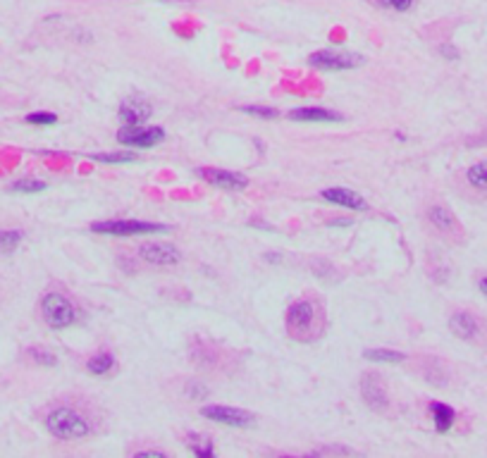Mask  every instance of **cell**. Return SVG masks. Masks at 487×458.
Here are the masks:
<instances>
[{"label": "cell", "instance_id": "cell-1", "mask_svg": "<svg viewBox=\"0 0 487 458\" xmlns=\"http://www.w3.org/2000/svg\"><path fill=\"white\" fill-rule=\"evenodd\" d=\"M287 332L289 337H294L296 342L313 344L323 337L325 332V310L323 303L311 296L291 301V306L287 308Z\"/></svg>", "mask_w": 487, "mask_h": 458}, {"label": "cell", "instance_id": "cell-2", "mask_svg": "<svg viewBox=\"0 0 487 458\" xmlns=\"http://www.w3.org/2000/svg\"><path fill=\"white\" fill-rule=\"evenodd\" d=\"M46 430L55 439L79 441V439H86L91 432H94V425H91V420L81 411H77V408L58 406L46 416Z\"/></svg>", "mask_w": 487, "mask_h": 458}, {"label": "cell", "instance_id": "cell-3", "mask_svg": "<svg viewBox=\"0 0 487 458\" xmlns=\"http://www.w3.org/2000/svg\"><path fill=\"white\" fill-rule=\"evenodd\" d=\"M41 308V317L51 330H65V327L74 325L79 317L77 312V306L67 299L65 294L60 292H48L46 296L41 299L39 303Z\"/></svg>", "mask_w": 487, "mask_h": 458}, {"label": "cell", "instance_id": "cell-4", "mask_svg": "<svg viewBox=\"0 0 487 458\" xmlns=\"http://www.w3.org/2000/svg\"><path fill=\"white\" fill-rule=\"evenodd\" d=\"M91 229L99 234H115V236H137V234H155V231H167L170 227L160 222H144V220H103L94 222Z\"/></svg>", "mask_w": 487, "mask_h": 458}, {"label": "cell", "instance_id": "cell-5", "mask_svg": "<svg viewBox=\"0 0 487 458\" xmlns=\"http://www.w3.org/2000/svg\"><path fill=\"white\" fill-rule=\"evenodd\" d=\"M427 222H430L437 234H440L442 239H447L449 244H463V241H466V229H463L459 218L447 206H432L427 210Z\"/></svg>", "mask_w": 487, "mask_h": 458}, {"label": "cell", "instance_id": "cell-6", "mask_svg": "<svg viewBox=\"0 0 487 458\" xmlns=\"http://www.w3.org/2000/svg\"><path fill=\"white\" fill-rule=\"evenodd\" d=\"M117 141L132 148H153L165 141L162 127H144V125H122L117 132Z\"/></svg>", "mask_w": 487, "mask_h": 458}, {"label": "cell", "instance_id": "cell-7", "mask_svg": "<svg viewBox=\"0 0 487 458\" xmlns=\"http://www.w3.org/2000/svg\"><path fill=\"white\" fill-rule=\"evenodd\" d=\"M308 64L323 72H342V69H356L364 64V58L356 53H344V51H318L308 58Z\"/></svg>", "mask_w": 487, "mask_h": 458}, {"label": "cell", "instance_id": "cell-8", "mask_svg": "<svg viewBox=\"0 0 487 458\" xmlns=\"http://www.w3.org/2000/svg\"><path fill=\"white\" fill-rule=\"evenodd\" d=\"M201 416L213 420V423L230 425V428H251V425H256V416L253 413L232 406H203Z\"/></svg>", "mask_w": 487, "mask_h": 458}, {"label": "cell", "instance_id": "cell-9", "mask_svg": "<svg viewBox=\"0 0 487 458\" xmlns=\"http://www.w3.org/2000/svg\"><path fill=\"white\" fill-rule=\"evenodd\" d=\"M359 389H361V396H364L366 406L370 408V411H377V413L387 411L389 396H387V387H385V382H382L380 375L366 373L364 377H361Z\"/></svg>", "mask_w": 487, "mask_h": 458}, {"label": "cell", "instance_id": "cell-10", "mask_svg": "<svg viewBox=\"0 0 487 458\" xmlns=\"http://www.w3.org/2000/svg\"><path fill=\"white\" fill-rule=\"evenodd\" d=\"M449 330H452L454 337L463 339V342H480L485 332V325L478 315H473V312L456 310L449 317Z\"/></svg>", "mask_w": 487, "mask_h": 458}, {"label": "cell", "instance_id": "cell-11", "mask_svg": "<svg viewBox=\"0 0 487 458\" xmlns=\"http://www.w3.org/2000/svg\"><path fill=\"white\" fill-rule=\"evenodd\" d=\"M196 175L208 182L210 186L223 188V191H244L248 186V179L239 175V172L218 170V167H201V170H196Z\"/></svg>", "mask_w": 487, "mask_h": 458}, {"label": "cell", "instance_id": "cell-12", "mask_svg": "<svg viewBox=\"0 0 487 458\" xmlns=\"http://www.w3.org/2000/svg\"><path fill=\"white\" fill-rule=\"evenodd\" d=\"M139 256L144 258L148 265L155 267H172L182 261V253L172 244H160V241H148V244L139 246Z\"/></svg>", "mask_w": 487, "mask_h": 458}, {"label": "cell", "instance_id": "cell-13", "mask_svg": "<svg viewBox=\"0 0 487 458\" xmlns=\"http://www.w3.org/2000/svg\"><path fill=\"white\" fill-rule=\"evenodd\" d=\"M323 198H325L327 203H334V206H342V208L368 210V203L364 201V198H361L356 191H351V188H344V186L325 188V191H323Z\"/></svg>", "mask_w": 487, "mask_h": 458}, {"label": "cell", "instance_id": "cell-14", "mask_svg": "<svg viewBox=\"0 0 487 458\" xmlns=\"http://www.w3.org/2000/svg\"><path fill=\"white\" fill-rule=\"evenodd\" d=\"M151 105L142 98H129L120 105V120L122 125H144V120H148Z\"/></svg>", "mask_w": 487, "mask_h": 458}, {"label": "cell", "instance_id": "cell-15", "mask_svg": "<svg viewBox=\"0 0 487 458\" xmlns=\"http://www.w3.org/2000/svg\"><path fill=\"white\" fill-rule=\"evenodd\" d=\"M289 120L294 122H339L342 115L334 110H325V107H299V110L289 112Z\"/></svg>", "mask_w": 487, "mask_h": 458}, {"label": "cell", "instance_id": "cell-16", "mask_svg": "<svg viewBox=\"0 0 487 458\" xmlns=\"http://www.w3.org/2000/svg\"><path fill=\"white\" fill-rule=\"evenodd\" d=\"M430 413H432V420H435V428L437 432H449L454 428V420H456V411L452 406L442 401H432L430 403Z\"/></svg>", "mask_w": 487, "mask_h": 458}, {"label": "cell", "instance_id": "cell-17", "mask_svg": "<svg viewBox=\"0 0 487 458\" xmlns=\"http://www.w3.org/2000/svg\"><path fill=\"white\" fill-rule=\"evenodd\" d=\"M466 182L470 188H475L478 193L487 196V160H480V163L470 165L466 170Z\"/></svg>", "mask_w": 487, "mask_h": 458}, {"label": "cell", "instance_id": "cell-18", "mask_svg": "<svg viewBox=\"0 0 487 458\" xmlns=\"http://www.w3.org/2000/svg\"><path fill=\"white\" fill-rule=\"evenodd\" d=\"M112 368H115V355L108 353V351L96 353L94 358H89V363H86V370H89L91 375H96V377L108 375Z\"/></svg>", "mask_w": 487, "mask_h": 458}, {"label": "cell", "instance_id": "cell-19", "mask_svg": "<svg viewBox=\"0 0 487 458\" xmlns=\"http://www.w3.org/2000/svg\"><path fill=\"white\" fill-rule=\"evenodd\" d=\"M22 241H24L22 229H0V258L17 251Z\"/></svg>", "mask_w": 487, "mask_h": 458}, {"label": "cell", "instance_id": "cell-20", "mask_svg": "<svg viewBox=\"0 0 487 458\" xmlns=\"http://www.w3.org/2000/svg\"><path fill=\"white\" fill-rule=\"evenodd\" d=\"M364 355L373 363H402V360H406L402 351H392V349H368Z\"/></svg>", "mask_w": 487, "mask_h": 458}, {"label": "cell", "instance_id": "cell-21", "mask_svg": "<svg viewBox=\"0 0 487 458\" xmlns=\"http://www.w3.org/2000/svg\"><path fill=\"white\" fill-rule=\"evenodd\" d=\"M187 444H189V449H191V454L198 456V458H210V456H215L213 444H210V439H205V437H196V434H191Z\"/></svg>", "mask_w": 487, "mask_h": 458}, {"label": "cell", "instance_id": "cell-22", "mask_svg": "<svg viewBox=\"0 0 487 458\" xmlns=\"http://www.w3.org/2000/svg\"><path fill=\"white\" fill-rule=\"evenodd\" d=\"M10 191L15 193H39V191H46V182L41 179H19V182H12L10 184Z\"/></svg>", "mask_w": 487, "mask_h": 458}, {"label": "cell", "instance_id": "cell-23", "mask_svg": "<svg viewBox=\"0 0 487 458\" xmlns=\"http://www.w3.org/2000/svg\"><path fill=\"white\" fill-rule=\"evenodd\" d=\"M239 110L244 115H253V117H263V120H275L280 115L275 107H268V105H239Z\"/></svg>", "mask_w": 487, "mask_h": 458}, {"label": "cell", "instance_id": "cell-24", "mask_svg": "<svg viewBox=\"0 0 487 458\" xmlns=\"http://www.w3.org/2000/svg\"><path fill=\"white\" fill-rule=\"evenodd\" d=\"M94 160H99V163H132V160H137V155L134 153H94L91 155Z\"/></svg>", "mask_w": 487, "mask_h": 458}, {"label": "cell", "instance_id": "cell-25", "mask_svg": "<svg viewBox=\"0 0 487 458\" xmlns=\"http://www.w3.org/2000/svg\"><path fill=\"white\" fill-rule=\"evenodd\" d=\"M29 355L34 358V363H39V365H55V355L51 351H46V349L34 346V349H29Z\"/></svg>", "mask_w": 487, "mask_h": 458}, {"label": "cell", "instance_id": "cell-26", "mask_svg": "<svg viewBox=\"0 0 487 458\" xmlns=\"http://www.w3.org/2000/svg\"><path fill=\"white\" fill-rule=\"evenodd\" d=\"M26 122L29 125H55L58 115H53V112H31V115H26Z\"/></svg>", "mask_w": 487, "mask_h": 458}, {"label": "cell", "instance_id": "cell-27", "mask_svg": "<svg viewBox=\"0 0 487 458\" xmlns=\"http://www.w3.org/2000/svg\"><path fill=\"white\" fill-rule=\"evenodd\" d=\"M382 5H387V8H392V10H397V12H406V10H411L413 0H382Z\"/></svg>", "mask_w": 487, "mask_h": 458}, {"label": "cell", "instance_id": "cell-28", "mask_svg": "<svg viewBox=\"0 0 487 458\" xmlns=\"http://www.w3.org/2000/svg\"><path fill=\"white\" fill-rule=\"evenodd\" d=\"M144 456H165V451H137V458Z\"/></svg>", "mask_w": 487, "mask_h": 458}, {"label": "cell", "instance_id": "cell-29", "mask_svg": "<svg viewBox=\"0 0 487 458\" xmlns=\"http://www.w3.org/2000/svg\"><path fill=\"white\" fill-rule=\"evenodd\" d=\"M478 289L483 292V296H487V274H483V277L478 279Z\"/></svg>", "mask_w": 487, "mask_h": 458}, {"label": "cell", "instance_id": "cell-30", "mask_svg": "<svg viewBox=\"0 0 487 458\" xmlns=\"http://www.w3.org/2000/svg\"><path fill=\"white\" fill-rule=\"evenodd\" d=\"M0 303H3V287H0Z\"/></svg>", "mask_w": 487, "mask_h": 458}]
</instances>
